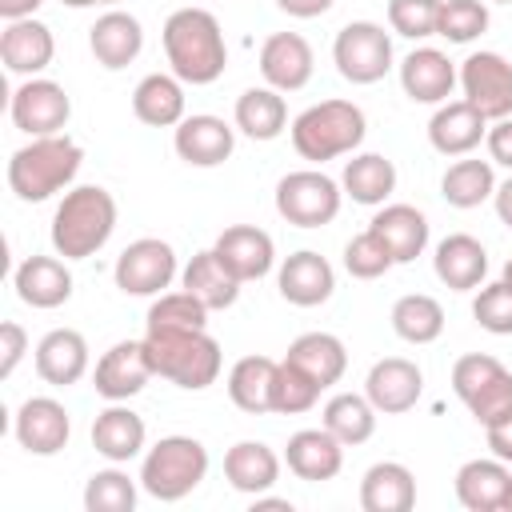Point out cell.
<instances>
[{"label":"cell","instance_id":"47","mask_svg":"<svg viewBox=\"0 0 512 512\" xmlns=\"http://www.w3.org/2000/svg\"><path fill=\"white\" fill-rule=\"evenodd\" d=\"M440 0H388V28L404 40H428L436 36Z\"/></svg>","mask_w":512,"mask_h":512},{"label":"cell","instance_id":"5","mask_svg":"<svg viewBox=\"0 0 512 512\" xmlns=\"http://www.w3.org/2000/svg\"><path fill=\"white\" fill-rule=\"evenodd\" d=\"M288 132L300 160L324 164L336 156H352L368 136V120H364V108L352 100H320L304 108Z\"/></svg>","mask_w":512,"mask_h":512},{"label":"cell","instance_id":"53","mask_svg":"<svg viewBox=\"0 0 512 512\" xmlns=\"http://www.w3.org/2000/svg\"><path fill=\"white\" fill-rule=\"evenodd\" d=\"M492 204H496V216H500V224H504V228H512V176L496 184V192H492Z\"/></svg>","mask_w":512,"mask_h":512},{"label":"cell","instance_id":"48","mask_svg":"<svg viewBox=\"0 0 512 512\" xmlns=\"http://www.w3.org/2000/svg\"><path fill=\"white\" fill-rule=\"evenodd\" d=\"M472 316L484 332L492 336H512V288L504 280L496 284H480L476 300H472Z\"/></svg>","mask_w":512,"mask_h":512},{"label":"cell","instance_id":"18","mask_svg":"<svg viewBox=\"0 0 512 512\" xmlns=\"http://www.w3.org/2000/svg\"><path fill=\"white\" fill-rule=\"evenodd\" d=\"M456 84H460V72L448 60V52H440V48L424 44L400 60V88L412 104H444Z\"/></svg>","mask_w":512,"mask_h":512},{"label":"cell","instance_id":"32","mask_svg":"<svg viewBox=\"0 0 512 512\" xmlns=\"http://www.w3.org/2000/svg\"><path fill=\"white\" fill-rule=\"evenodd\" d=\"M180 288H188L208 312H224V308H232L240 300V280L224 268V260L216 256V248H204V252H196L184 264Z\"/></svg>","mask_w":512,"mask_h":512},{"label":"cell","instance_id":"6","mask_svg":"<svg viewBox=\"0 0 512 512\" xmlns=\"http://www.w3.org/2000/svg\"><path fill=\"white\" fill-rule=\"evenodd\" d=\"M208 476V448L196 436H160L140 460V488L160 500L176 504L192 496Z\"/></svg>","mask_w":512,"mask_h":512},{"label":"cell","instance_id":"16","mask_svg":"<svg viewBox=\"0 0 512 512\" xmlns=\"http://www.w3.org/2000/svg\"><path fill=\"white\" fill-rule=\"evenodd\" d=\"M172 148L192 168H216L236 148V128L212 112H192L172 128Z\"/></svg>","mask_w":512,"mask_h":512},{"label":"cell","instance_id":"42","mask_svg":"<svg viewBox=\"0 0 512 512\" xmlns=\"http://www.w3.org/2000/svg\"><path fill=\"white\" fill-rule=\"evenodd\" d=\"M136 492H140V476L132 480L120 464L100 468L88 476L84 484V508L88 512H132L136 508Z\"/></svg>","mask_w":512,"mask_h":512},{"label":"cell","instance_id":"22","mask_svg":"<svg viewBox=\"0 0 512 512\" xmlns=\"http://www.w3.org/2000/svg\"><path fill=\"white\" fill-rule=\"evenodd\" d=\"M56 56V40H52V28L40 24L36 16H24V20H8L4 32H0V60L12 76H40Z\"/></svg>","mask_w":512,"mask_h":512},{"label":"cell","instance_id":"43","mask_svg":"<svg viewBox=\"0 0 512 512\" xmlns=\"http://www.w3.org/2000/svg\"><path fill=\"white\" fill-rule=\"evenodd\" d=\"M320 392H324V388H320L304 368H296L292 360H280L276 384H272V412H280V416H300V412L316 408Z\"/></svg>","mask_w":512,"mask_h":512},{"label":"cell","instance_id":"27","mask_svg":"<svg viewBox=\"0 0 512 512\" xmlns=\"http://www.w3.org/2000/svg\"><path fill=\"white\" fill-rule=\"evenodd\" d=\"M432 272H436V280H440L444 288H452V292H472V288H480L484 276H488V252H484V244H480L476 236L452 232V236H444V240L436 244V252H432Z\"/></svg>","mask_w":512,"mask_h":512},{"label":"cell","instance_id":"40","mask_svg":"<svg viewBox=\"0 0 512 512\" xmlns=\"http://www.w3.org/2000/svg\"><path fill=\"white\" fill-rule=\"evenodd\" d=\"M376 416H380V412L372 408L368 396H360V392H336V396L324 404L320 424H324L344 448H356V444L372 440V432H376Z\"/></svg>","mask_w":512,"mask_h":512},{"label":"cell","instance_id":"39","mask_svg":"<svg viewBox=\"0 0 512 512\" xmlns=\"http://www.w3.org/2000/svg\"><path fill=\"white\" fill-rule=\"evenodd\" d=\"M496 192V172H492V160H476V156H460L448 164V172L440 176V196L444 204L468 212V208H480L484 200H492Z\"/></svg>","mask_w":512,"mask_h":512},{"label":"cell","instance_id":"26","mask_svg":"<svg viewBox=\"0 0 512 512\" xmlns=\"http://www.w3.org/2000/svg\"><path fill=\"white\" fill-rule=\"evenodd\" d=\"M88 340L76 332V328H52L40 336L36 344V372L44 384L52 388H68V384H80L88 376Z\"/></svg>","mask_w":512,"mask_h":512},{"label":"cell","instance_id":"11","mask_svg":"<svg viewBox=\"0 0 512 512\" xmlns=\"http://www.w3.org/2000/svg\"><path fill=\"white\" fill-rule=\"evenodd\" d=\"M8 116L24 136H56L72 120V100H68L64 84H56L48 76H28L24 84L12 88Z\"/></svg>","mask_w":512,"mask_h":512},{"label":"cell","instance_id":"1","mask_svg":"<svg viewBox=\"0 0 512 512\" xmlns=\"http://www.w3.org/2000/svg\"><path fill=\"white\" fill-rule=\"evenodd\" d=\"M160 44L172 76H180L192 88L216 84L228 68L224 28L208 8H176L160 28Z\"/></svg>","mask_w":512,"mask_h":512},{"label":"cell","instance_id":"45","mask_svg":"<svg viewBox=\"0 0 512 512\" xmlns=\"http://www.w3.org/2000/svg\"><path fill=\"white\" fill-rule=\"evenodd\" d=\"M344 268H348V276H356V280H380L388 268H396V260H392L388 244H384L372 228H364V232H356V236L344 244Z\"/></svg>","mask_w":512,"mask_h":512},{"label":"cell","instance_id":"3","mask_svg":"<svg viewBox=\"0 0 512 512\" xmlns=\"http://www.w3.org/2000/svg\"><path fill=\"white\" fill-rule=\"evenodd\" d=\"M80 164H84V148L68 132L32 136L8 160V188L16 192V200L40 204V200H52L56 192L72 188Z\"/></svg>","mask_w":512,"mask_h":512},{"label":"cell","instance_id":"4","mask_svg":"<svg viewBox=\"0 0 512 512\" xmlns=\"http://www.w3.org/2000/svg\"><path fill=\"white\" fill-rule=\"evenodd\" d=\"M116 232V200L100 184H76L52 212V248L64 260L96 256Z\"/></svg>","mask_w":512,"mask_h":512},{"label":"cell","instance_id":"24","mask_svg":"<svg viewBox=\"0 0 512 512\" xmlns=\"http://www.w3.org/2000/svg\"><path fill=\"white\" fill-rule=\"evenodd\" d=\"M212 248H216V256L224 260V268H228L240 284L268 276L272 264H276V244H272V236H268L264 228H256V224H232V228H224Z\"/></svg>","mask_w":512,"mask_h":512},{"label":"cell","instance_id":"35","mask_svg":"<svg viewBox=\"0 0 512 512\" xmlns=\"http://www.w3.org/2000/svg\"><path fill=\"white\" fill-rule=\"evenodd\" d=\"M276 368L280 360L272 356H240L232 368H228V400L248 412V416H264L272 412V384H276Z\"/></svg>","mask_w":512,"mask_h":512},{"label":"cell","instance_id":"17","mask_svg":"<svg viewBox=\"0 0 512 512\" xmlns=\"http://www.w3.org/2000/svg\"><path fill=\"white\" fill-rule=\"evenodd\" d=\"M316 56L300 32H272L260 44V76L276 92H300L312 80Z\"/></svg>","mask_w":512,"mask_h":512},{"label":"cell","instance_id":"31","mask_svg":"<svg viewBox=\"0 0 512 512\" xmlns=\"http://www.w3.org/2000/svg\"><path fill=\"white\" fill-rule=\"evenodd\" d=\"M132 112L148 128H176L184 112V80L172 72H148L132 88Z\"/></svg>","mask_w":512,"mask_h":512},{"label":"cell","instance_id":"2","mask_svg":"<svg viewBox=\"0 0 512 512\" xmlns=\"http://www.w3.org/2000/svg\"><path fill=\"white\" fill-rule=\"evenodd\" d=\"M140 340L152 372L184 392H204L224 368V352L208 328H148Z\"/></svg>","mask_w":512,"mask_h":512},{"label":"cell","instance_id":"25","mask_svg":"<svg viewBox=\"0 0 512 512\" xmlns=\"http://www.w3.org/2000/svg\"><path fill=\"white\" fill-rule=\"evenodd\" d=\"M12 288H16V296L28 308L52 312V308H60V304L72 300L68 260L64 256H28V260H20V268L12 276Z\"/></svg>","mask_w":512,"mask_h":512},{"label":"cell","instance_id":"9","mask_svg":"<svg viewBox=\"0 0 512 512\" xmlns=\"http://www.w3.org/2000/svg\"><path fill=\"white\" fill-rule=\"evenodd\" d=\"M332 64L348 84H376L392 72V36L372 20H352L332 40Z\"/></svg>","mask_w":512,"mask_h":512},{"label":"cell","instance_id":"13","mask_svg":"<svg viewBox=\"0 0 512 512\" xmlns=\"http://www.w3.org/2000/svg\"><path fill=\"white\" fill-rule=\"evenodd\" d=\"M152 360L144 352V340H116L92 368V388L96 396H104L108 404L116 400H132L148 388L152 380Z\"/></svg>","mask_w":512,"mask_h":512},{"label":"cell","instance_id":"29","mask_svg":"<svg viewBox=\"0 0 512 512\" xmlns=\"http://www.w3.org/2000/svg\"><path fill=\"white\" fill-rule=\"evenodd\" d=\"M368 228L388 244L396 264H412L428 248V216L412 204H380Z\"/></svg>","mask_w":512,"mask_h":512},{"label":"cell","instance_id":"49","mask_svg":"<svg viewBox=\"0 0 512 512\" xmlns=\"http://www.w3.org/2000/svg\"><path fill=\"white\" fill-rule=\"evenodd\" d=\"M24 352H28V332L16 320H4L0 324V376L4 380L16 372V364L24 360Z\"/></svg>","mask_w":512,"mask_h":512},{"label":"cell","instance_id":"37","mask_svg":"<svg viewBox=\"0 0 512 512\" xmlns=\"http://www.w3.org/2000/svg\"><path fill=\"white\" fill-rule=\"evenodd\" d=\"M512 472L504 460L488 456V460H468L456 472V500L468 512H500L504 504V488H508Z\"/></svg>","mask_w":512,"mask_h":512},{"label":"cell","instance_id":"20","mask_svg":"<svg viewBox=\"0 0 512 512\" xmlns=\"http://www.w3.org/2000/svg\"><path fill=\"white\" fill-rule=\"evenodd\" d=\"M276 288H280V296H284L288 304H296V308H316V304L332 300V292H336V272H332V264H328L320 252L300 248V252L284 256V264H280V272H276Z\"/></svg>","mask_w":512,"mask_h":512},{"label":"cell","instance_id":"21","mask_svg":"<svg viewBox=\"0 0 512 512\" xmlns=\"http://www.w3.org/2000/svg\"><path fill=\"white\" fill-rule=\"evenodd\" d=\"M88 48H92L100 68L120 72V68H128L144 52V24L132 12H124V8H108L88 28Z\"/></svg>","mask_w":512,"mask_h":512},{"label":"cell","instance_id":"8","mask_svg":"<svg viewBox=\"0 0 512 512\" xmlns=\"http://www.w3.org/2000/svg\"><path fill=\"white\" fill-rule=\"evenodd\" d=\"M344 188L320 168H296L276 180V212L296 228H324L340 216Z\"/></svg>","mask_w":512,"mask_h":512},{"label":"cell","instance_id":"44","mask_svg":"<svg viewBox=\"0 0 512 512\" xmlns=\"http://www.w3.org/2000/svg\"><path fill=\"white\" fill-rule=\"evenodd\" d=\"M484 32H488V4L484 0H440L436 36H444L448 44H472Z\"/></svg>","mask_w":512,"mask_h":512},{"label":"cell","instance_id":"46","mask_svg":"<svg viewBox=\"0 0 512 512\" xmlns=\"http://www.w3.org/2000/svg\"><path fill=\"white\" fill-rule=\"evenodd\" d=\"M148 328H208V308L188 292H160L148 308Z\"/></svg>","mask_w":512,"mask_h":512},{"label":"cell","instance_id":"38","mask_svg":"<svg viewBox=\"0 0 512 512\" xmlns=\"http://www.w3.org/2000/svg\"><path fill=\"white\" fill-rule=\"evenodd\" d=\"M236 132H244L248 140H276L288 128V104L276 88L260 84V88H244L236 96Z\"/></svg>","mask_w":512,"mask_h":512},{"label":"cell","instance_id":"34","mask_svg":"<svg viewBox=\"0 0 512 512\" xmlns=\"http://www.w3.org/2000/svg\"><path fill=\"white\" fill-rule=\"evenodd\" d=\"M340 188L352 204L380 208L396 192V164L380 152H356L340 172Z\"/></svg>","mask_w":512,"mask_h":512},{"label":"cell","instance_id":"28","mask_svg":"<svg viewBox=\"0 0 512 512\" xmlns=\"http://www.w3.org/2000/svg\"><path fill=\"white\" fill-rule=\"evenodd\" d=\"M144 440H148V428H144V416L132 412L124 400L108 404L104 412H96L92 420V448L108 460V464H128L144 452Z\"/></svg>","mask_w":512,"mask_h":512},{"label":"cell","instance_id":"57","mask_svg":"<svg viewBox=\"0 0 512 512\" xmlns=\"http://www.w3.org/2000/svg\"><path fill=\"white\" fill-rule=\"evenodd\" d=\"M500 280H504V284H508V288H512V260H508V264H504V272H500Z\"/></svg>","mask_w":512,"mask_h":512},{"label":"cell","instance_id":"33","mask_svg":"<svg viewBox=\"0 0 512 512\" xmlns=\"http://www.w3.org/2000/svg\"><path fill=\"white\" fill-rule=\"evenodd\" d=\"M416 504V476L400 460H380L360 480V508L364 512H408Z\"/></svg>","mask_w":512,"mask_h":512},{"label":"cell","instance_id":"14","mask_svg":"<svg viewBox=\"0 0 512 512\" xmlns=\"http://www.w3.org/2000/svg\"><path fill=\"white\" fill-rule=\"evenodd\" d=\"M12 436L24 452L32 456H56L68 448V436H72V420H68V408L56 400V396H28L20 408H16V420H12Z\"/></svg>","mask_w":512,"mask_h":512},{"label":"cell","instance_id":"50","mask_svg":"<svg viewBox=\"0 0 512 512\" xmlns=\"http://www.w3.org/2000/svg\"><path fill=\"white\" fill-rule=\"evenodd\" d=\"M484 148H488V160L508 168L512 172V116L504 120H492L488 124V136H484Z\"/></svg>","mask_w":512,"mask_h":512},{"label":"cell","instance_id":"15","mask_svg":"<svg viewBox=\"0 0 512 512\" xmlns=\"http://www.w3.org/2000/svg\"><path fill=\"white\" fill-rule=\"evenodd\" d=\"M364 396L372 400V408L380 416H400L412 412L416 400L424 396V372L416 360L408 356H384L368 368L364 376Z\"/></svg>","mask_w":512,"mask_h":512},{"label":"cell","instance_id":"36","mask_svg":"<svg viewBox=\"0 0 512 512\" xmlns=\"http://www.w3.org/2000/svg\"><path fill=\"white\" fill-rule=\"evenodd\" d=\"M284 360H292L296 368H304L320 388H332V384H340V376L348 368V348L332 332H304V336H296L288 344Z\"/></svg>","mask_w":512,"mask_h":512},{"label":"cell","instance_id":"56","mask_svg":"<svg viewBox=\"0 0 512 512\" xmlns=\"http://www.w3.org/2000/svg\"><path fill=\"white\" fill-rule=\"evenodd\" d=\"M500 512H512V480H508V488H504V504H500Z\"/></svg>","mask_w":512,"mask_h":512},{"label":"cell","instance_id":"41","mask_svg":"<svg viewBox=\"0 0 512 512\" xmlns=\"http://www.w3.org/2000/svg\"><path fill=\"white\" fill-rule=\"evenodd\" d=\"M392 332L404 344H432L444 332V308L428 292H408L392 304Z\"/></svg>","mask_w":512,"mask_h":512},{"label":"cell","instance_id":"52","mask_svg":"<svg viewBox=\"0 0 512 512\" xmlns=\"http://www.w3.org/2000/svg\"><path fill=\"white\" fill-rule=\"evenodd\" d=\"M332 4H336V0H276V8L288 12V16H296V20H316V16H324Z\"/></svg>","mask_w":512,"mask_h":512},{"label":"cell","instance_id":"30","mask_svg":"<svg viewBox=\"0 0 512 512\" xmlns=\"http://www.w3.org/2000/svg\"><path fill=\"white\" fill-rule=\"evenodd\" d=\"M224 480L236 492H244V496H260V492L276 488V480H280V456L264 440H236L224 452Z\"/></svg>","mask_w":512,"mask_h":512},{"label":"cell","instance_id":"54","mask_svg":"<svg viewBox=\"0 0 512 512\" xmlns=\"http://www.w3.org/2000/svg\"><path fill=\"white\" fill-rule=\"evenodd\" d=\"M44 0H0V16L4 20H24V16H36Z\"/></svg>","mask_w":512,"mask_h":512},{"label":"cell","instance_id":"7","mask_svg":"<svg viewBox=\"0 0 512 512\" xmlns=\"http://www.w3.org/2000/svg\"><path fill=\"white\" fill-rule=\"evenodd\" d=\"M452 392L476 424H492L512 412V372L488 352H468L452 364Z\"/></svg>","mask_w":512,"mask_h":512},{"label":"cell","instance_id":"55","mask_svg":"<svg viewBox=\"0 0 512 512\" xmlns=\"http://www.w3.org/2000/svg\"><path fill=\"white\" fill-rule=\"evenodd\" d=\"M60 4H64V8H100V4L112 8V4H120V0H60Z\"/></svg>","mask_w":512,"mask_h":512},{"label":"cell","instance_id":"23","mask_svg":"<svg viewBox=\"0 0 512 512\" xmlns=\"http://www.w3.org/2000/svg\"><path fill=\"white\" fill-rule=\"evenodd\" d=\"M484 136H488V116L468 100H444L428 120V144L440 156H468L472 148L484 144Z\"/></svg>","mask_w":512,"mask_h":512},{"label":"cell","instance_id":"12","mask_svg":"<svg viewBox=\"0 0 512 512\" xmlns=\"http://www.w3.org/2000/svg\"><path fill=\"white\" fill-rule=\"evenodd\" d=\"M456 72L464 100L480 108L488 124L512 116V60H504L500 52H472Z\"/></svg>","mask_w":512,"mask_h":512},{"label":"cell","instance_id":"58","mask_svg":"<svg viewBox=\"0 0 512 512\" xmlns=\"http://www.w3.org/2000/svg\"><path fill=\"white\" fill-rule=\"evenodd\" d=\"M492 4H512V0H492Z\"/></svg>","mask_w":512,"mask_h":512},{"label":"cell","instance_id":"51","mask_svg":"<svg viewBox=\"0 0 512 512\" xmlns=\"http://www.w3.org/2000/svg\"><path fill=\"white\" fill-rule=\"evenodd\" d=\"M484 432H488V448H492V456L504 460V464H512V412L500 416V420H492V424H484Z\"/></svg>","mask_w":512,"mask_h":512},{"label":"cell","instance_id":"10","mask_svg":"<svg viewBox=\"0 0 512 512\" xmlns=\"http://www.w3.org/2000/svg\"><path fill=\"white\" fill-rule=\"evenodd\" d=\"M176 272V248L160 236H140L116 256L112 280L124 296H160L176 280Z\"/></svg>","mask_w":512,"mask_h":512},{"label":"cell","instance_id":"19","mask_svg":"<svg viewBox=\"0 0 512 512\" xmlns=\"http://www.w3.org/2000/svg\"><path fill=\"white\" fill-rule=\"evenodd\" d=\"M284 464L296 480H308V484H324V480H336L340 468H344V444L320 424V428H300L288 436L284 444Z\"/></svg>","mask_w":512,"mask_h":512}]
</instances>
